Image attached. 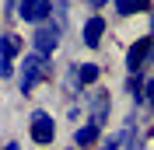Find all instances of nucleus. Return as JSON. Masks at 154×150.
I'll return each mask as SVG.
<instances>
[{"label":"nucleus","mask_w":154,"mask_h":150,"mask_svg":"<svg viewBox=\"0 0 154 150\" xmlns=\"http://www.w3.org/2000/svg\"><path fill=\"white\" fill-rule=\"evenodd\" d=\"M144 101H147V105L154 108V77H151V80L144 84Z\"/></svg>","instance_id":"nucleus-14"},{"label":"nucleus","mask_w":154,"mask_h":150,"mask_svg":"<svg viewBox=\"0 0 154 150\" xmlns=\"http://www.w3.org/2000/svg\"><path fill=\"white\" fill-rule=\"evenodd\" d=\"M18 52H21V38L18 35H0V59H11L14 63Z\"/></svg>","instance_id":"nucleus-12"},{"label":"nucleus","mask_w":154,"mask_h":150,"mask_svg":"<svg viewBox=\"0 0 154 150\" xmlns=\"http://www.w3.org/2000/svg\"><path fill=\"white\" fill-rule=\"evenodd\" d=\"M98 136H102V129H98L95 122H84V126H77V129H74V143H77L81 150H84V147H95Z\"/></svg>","instance_id":"nucleus-8"},{"label":"nucleus","mask_w":154,"mask_h":150,"mask_svg":"<svg viewBox=\"0 0 154 150\" xmlns=\"http://www.w3.org/2000/svg\"><path fill=\"white\" fill-rule=\"evenodd\" d=\"M60 38H63V25H53V21L38 25L32 32V52H38L42 59H53V52L60 49Z\"/></svg>","instance_id":"nucleus-2"},{"label":"nucleus","mask_w":154,"mask_h":150,"mask_svg":"<svg viewBox=\"0 0 154 150\" xmlns=\"http://www.w3.org/2000/svg\"><path fill=\"white\" fill-rule=\"evenodd\" d=\"M102 35H105V18H102V14H91V18L84 21V28H81L84 46L88 49H98V46H102Z\"/></svg>","instance_id":"nucleus-7"},{"label":"nucleus","mask_w":154,"mask_h":150,"mask_svg":"<svg viewBox=\"0 0 154 150\" xmlns=\"http://www.w3.org/2000/svg\"><path fill=\"white\" fill-rule=\"evenodd\" d=\"M49 14H53V0H21L18 4V18L25 21V25H46Z\"/></svg>","instance_id":"nucleus-5"},{"label":"nucleus","mask_w":154,"mask_h":150,"mask_svg":"<svg viewBox=\"0 0 154 150\" xmlns=\"http://www.w3.org/2000/svg\"><path fill=\"white\" fill-rule=\"evenodd\" d=\"M74 74H77V84H81V87H91V84H98L102 66H98V63H74Z\"/></svg>","instance_id":"nucleus-9"},{"label":"nucleus","mask_w":154,"mask_h":150,"mask_svg":"<svg viewBox=\"0 0 154 150\" xmlns=\"http://www.w3.org/2000/svg\"><path fill=\"white\" fill-rule=\"evenodd\" d=\"M154 59V38H137L133 46H130V52H126V70L130 74H144L147 63Z\"/></svg>","instance_id":"nucleus-4"},{"label":"nucleus","mask_w":154,"mask_h":150,"mask_svg":"<svg viewBox=\"0 0 154 150\" xmlns=\"http://www.w3.org/2000/svg\"><path fill=\"white\" fill-rule=\"evenodd\" d=\"M14 74V63H11V59H0V77H11Z\"/></svg>","instance_id":"nucleus-15"},{"label":"nucleus","mask_w":154,"mask_h":150,"mask_svg":"<svg viewBox=\"0 0 154 150\" xmlns=\"http://www.w3.org/2000/svg\"><path fill=\"white\" fill-rule=\"evenodd\" d=\"M28 136L38 147H49V143L56 140V119L49 112H42V108H35V112L28 115Z\"/></svg>","instance_id":"nucleus-3"},{"label":"nucleus","mask_w":154,"mask_h":150,"mask_svg":"<svg viewBox=\"0 0 154 150\" xmlns=\"http://www.w3.org/2000/svg\"><path fill=\"white\" fill-rule=\"evenodd\" d=\"M119 147H123V133H112L109 140H102V147H98V150H119Z\"/></svg>","instance_id":"nucleus-13"},{"label":"nucleus","mask_w":154,"mask_h":150,"mask_svg":"<svg viewBox=\"0 0 154 150\" xmlns=\"http://www.w3.org/2000/svg\"><path fill=\"white\" fill-rule=\"evenodd\" d=\"M4 150H21V147H18V143H7V147H4Z\"/></svg>","instance_id":"nucleus-17"},{"label":"nucleus","mask_w":154,"mask_h":150,"mask_svg":"<svg viewBox=\"0 0 154 150\" xmlns=\"http://www.w3.org/2000/svg\"><path fill=\"white\" fill-rule=\"evenodd\" d=\"M144 84H147V80H144L140 74H130V77H126V91H130V98H133L137 108H140V105H147V101H144Z\"/></svg>","instance_id":"nucleus-11"},{"label":"nucleus","mask_w":154,"mask_h":150,"mask_svg":"<svg viewBox=\"0 0 154 150\" xmlns=\"http://www.w3.org/2000/svg\"><path fill=\"white\" fill-rule=\"evenodd\" d=\"M88 4H91V7H95V10H98V7H105L109 0H88Z\"/></svg>","instance_id":"nucleus-16"},{"label":"nucleus","mask_w":154,"mask_h":150,"mask_svg":"<svg viewBox=\"0 0 154 150\" xmlns=\"http://www.w3.org/2000/svg\"><path fill=\"white\" fill-rule=\"evenodd\" d=\"M88 108H91V122H95L98 129L109 122V112H112V98H109L105 91H88Z\"/></svg>","instance_id":"nucleus-6"},{"label":"nucleus","mask_w":154,"mask_h":150,"mask_svg":"<svg viewBox=\"0 0 154 150\" xmlns=\"http://www.w3.org/2000/svg\"><path fill=\"white\" fill-rule=\"evenodd\" d=\"M116 14H123V18H130V14H144V10H151V0H112Z\"/></svg>","instance_id":"nucleus-10"},{"label":"nucleus","mask_w":154,"mask_h":150,"mask_svg":"<svg viewBox=\"0 0 154 150\" xmlns=\"http://www.w3.org/2000/svg\"><path fill=\"white\" fill-rule=\"evenodd\" d=\"M46 77H49V59H42L38 52H28V56L21 59V77H18L21 94H32L35 84H38V80H46Z\"/></svg>","instance_id":"nucleus-1"}]
</instances>
